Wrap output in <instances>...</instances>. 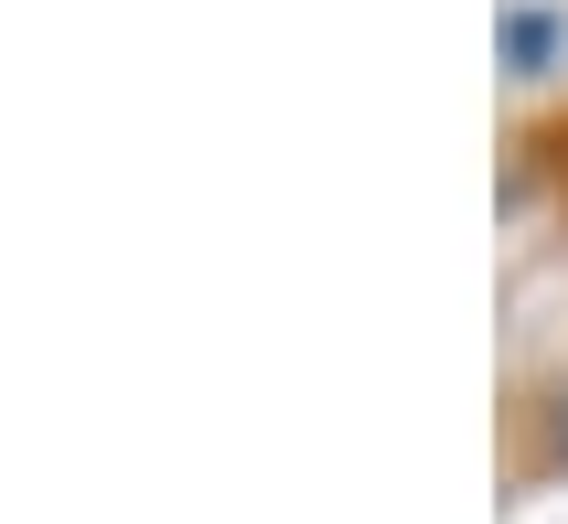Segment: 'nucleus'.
Segmentation results:
<instances>
[{
    "instance_id": "f257e3e1",
    "label": "nucleus",
    "mask_w": 568,
    "mask_h": 524,
    "mask_svg": "<svg viewBox=\"0 0 568 524\" xmlns=\"http://www.w3.org/2000/svg\"><path fill=\"white\" fill-rule=\"evenodd\" d=\"M558 43H568V11H505V64L515 75H547Z\"/></svg>"
},
{
    "instance_id": "f03ea898",
    "label": "nucleus",
    "mask_w": 568,
    "mask_h": 524,
    "mask_svg": "<svg viewBox=\"0 0 568 524\" xmlns=\"http://www.w3.org/2000/svg\"><path fill=\"white\" fill-rule=\"evenodd\" d=\"M558 461H568V397H558Z\"/></svg>"
}]
</instances>
